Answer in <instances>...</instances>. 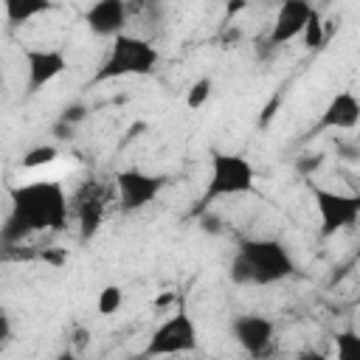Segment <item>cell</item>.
<instances>
[{"mask_svg":"<svg viewBox=\"0 0 360 360\" xmlns=\"http://www.w3.org/2000/svg\"><path fill=\"white\" fill-rule=\"evenodd\" d=\"M129 6L124 0H98L84 11V22L96 37H118L124 34Z\"/></svg>","mask_w":360,"mask_h":360,"instance_id":"obj_12","label":"cell"},{"mask_svg":"<svg viewBox=\"0 0 360 360\" xmlns=\"http://www.w3.org/2000/svg\"><path fill=\"white\" fill-rule=\"evenodd\" d=\"M11 338H14V323H11L8 312H6V315H0V349L6 343H11Z\"/></svg>","mask_w":360,"mask_h":360,"instance_id":"obj_22","label":"cell"},{"mask_svg":"<svg viewBox=\"0 0 360 360\" xmlns=\"http://www.w3.org/2000/svg\"><path fill=\"white\" fill-rule=\"evenodd\" d=\"M309 191H312V200L321 217V236H335L338 231H346L360 219L357 194H343V191H332L323 186H312Z\"/></svg>","mask_w":360,"mask_h":360,"instance_id":"obj_6","label":"cell"},{"mask_svg":"<svg viewBox=\"0 0 360 360\" xmlns=\"http://www.w3.org/2000/svg\"><path fill=\"white\" fill-rule=\"evenodd\" d=\"M53 3L48 0H6L3 3V11H6V20L11 25H22V22H31L34 17L51 11Z\"/></svg>","mask_w":360,"mask_h":360,"instance_id":"obj_14","label":"cell"},{"mask_svg":"<svg viewBox=\"0 0 360 360\" xmlns=\"http://www.w3.org/2000/svg\"><path fill=\"white\" fill-rule=\"evenodd\" d=\"M110 197H115V188L107 183H98V180H84L79 186V191L70 197V211H76V217H79L82 239H90L101 228Z\"/></svg>","mask_w":360,"mask_h":360,"instance_id":"obj_8","label":"cell"},{"mask_svg":"<svg viewBox=\"0 0 360 360\" xmlns=\"http://www.w3.org/2000/svg\"><path fill=\"white\" fill-rule=\"evenodd\" d=\"M309 14H312V6L304 3V0H287V3H281L278 11H276L273 28L267 34V45L270 48H281V45L292 42L295 37H301Z\"/></svg>","mask_w":360,"mask_h":360,"instance_id":"obj_11","label":"cell"},{"mask_svg":"<svg viewBox=\"0 0 360 360\" xmlns=\"http://www.w3.org/2000/svg\"><path fill=\"white\" fill-rule=\"evenodd\" d=\"M248 8V3L245 0H233V3H225V25L239 14V11H245Z\"/></svg>","mask_w":360,"mask_h":360,"instance_id":"obj_23","label":"cell"},{"mask_svg":"<svg viewBox=\"0 0 360 360\" xmlns=\"http://www.w3.org/2000/svg\"><path fill=\"white\" fill-rule=\"evenodd\" d=\"M160 65L158 48L135 34H118L112 37V45L96 70L93 82H110V79H127V76H152Z\"/></svg>","mask_w":360,"mask_h":360,"instance_id":"obj_2","label":"cell"},{"mask_svg":"<svg viewBox=\"0 0 360 360\" xmlns=\"http://www.w3.org/2000/svg\"><path fill=\"white\" fill-rule=\"evenodd\" d=\"M236 343L242 346V352H248L250 357H262L267 354L270 343H273V335H276V326L267 315H259V312H248V315H239L231 326Z\"/></svg>","mask_w":360,"mask_h":360,"instance_id":"obj_9","label":"cell"},{"mask_svg":"<svg viewBox=\"0 0 360 360\" xmlns=\"http://www.w3.org/2000/svg\"><path fill=\"white\" fill-rule=\"evenodd\" d=\"M8 219L22 225L28 233L37 231H65L70 217V197L59 180H34L20 183L8 191Z\"/></svg>","mask_w":360,"mask_h":360,"instance_id":"obj_1","label":"cell"},{"mask_svg":"<svg viewBox=\"0 0 360 360\" xmlns=\"http://www.w3.org/2000/svg\"><path fill=\"white\" fill-rule=\"evenodd\" d=\"M211 90H214V82L208 76H200L197 82H191V87L186 90V107L188 110H200L208 98H211Z\"/></svg>","mask_w":360,"mask_h":360,"instance_id":"obj_18","label":"cell"},{"mask_svg":"<svg viewBox=\"0 0 360 360\" xmlns=\"http://www.w3.org/2000/svg\"><path fill=\"white\" fill-rule=\"evenodd\" d=\"M84 346H87V329H73V340H70L68 349H73V352L79 354Z\"/></svg>","mask_w":360,"mask_h":360,"instance_id":"obj_24","label":"cell"},{"mask_svg":"<svg viewBox=\"0 0 360 360\" xmlns=\"http://www.w3.org/2000/svg\"><path fill=\"white\" fill-rule=\"evenodd\" d=\"M338 360H360V335L354 329H343L335 338Z\"/></svg>","mask_w":360,"mask_h":360,"instance_id":"obj_16","label":"cell"},{"mask_svg":"<svg viewBox=\"0 0 360 360\" xmlns=\"http://www.w3.org/2000/svg\"><path fill=\"white\" fill-rule=\"evenodd\" d=\"M87 112H90V107H87V104L73 101V104H68V107L59 112V118H56V121H62V124H68V127H73V129H76V124H82V121L87 118Z\"/></svg>","mask_w":360,"mask_h":360,"instance_id":"obj_20","label":"cell"},{"mask_svg":"<svg viewBox=\"0 0 360 360\" xmlns=\"http://www.w3.org/2000/svg\"><path fill=\"white\" fill-rule=\"evenodd\" d=\"M200 346L197 338V323L186 309H177L169 315L163 323H158L146 340L143 357H177V354H191Z\"/></svg>","mask_w":360,"mask_h":360,"instance_id":"obj_5","label":"cell"},{"mask_svg":"<svg viewBox=\"0 0 360 360\" xmlns=\"http://www.w3.org/2000/svg\"><path fill=\"white\" fill-rule=\"evenodd\" d=\"M59 158V149L53 143H39V146H31L25 155H22V169H39V166H48Z\"/></svg>","mask_w":360,"mask_h":360,"instance_id":"obj_15","label":"cell"},{"mask_svg":"<svg viewBox=\"0 0 360 360\" xmlns=\"http://www.w3.org/2000/svg\"><path fill=\"white\" fill-rule=\"evenodd\" d=\"M292 360H329L326 354H321V352H315V349H309V352H301L298 357H292Z\"/></svg>","mask_w":360,"mask_h":360,"instance_id":"obj_27","label":"cell"},{"mask_svg":"<svg viewBox=\"0 0 360 360\" xmlns=\"http://www.w3.org/2000/svg\"><path fill=\"white\" fill-rule=\"evenodd\" d=\"M121 304H124V290L118 287V284H107L101 292H98V312L101 315H115L118 309H121Z\"/></svg>","mask_w":360,"mask_h":360,"instance_id":"obj_19","label":"cell"},{"mask_svg":"<svg viewBox=\"0 0 360 360\" xmlns=\"http://www.w3.org/2000/svg\"><path fill=\"white\" fill-rule=\"evenodd\" d=\"M0 315H6V307H3V304H0Z\"/></svg>","mask_w":360,"mask_h":360,"instance_id":"obj_29","label":"cell"},{"mask_svg":"<svg viewBox=\"0 0 360 360\" xmlns=\"http://www.w3.org/2000/svg\"><path fill=\"white\" fill-rule=\"evenodd\" d=\"M236 256H242V262L248 264L250 284H256V287L278 284V281L290 278L295 270V262H292L290 250L284 248V242L267 239V236L242 239L236 245Z\"/></svg>","mask_w":360,"mask_h":360,"instance_id":"obj_3","label":"cell"},{"mask_svg":"<svg viewBox=\"0 0 360 360\" xmlns=\"http://www.w3.org/2000/svg\"><path fill=\"white\" fill-rule=\"evenodd\" d=\"M323 166V155H307V158H301L298 163H295V169L304 174V177H309L312 172H318Z\"/></svg>","mask_w":360,"mask_h":360,"instance_id":"obj_21","label":"cell"},{"mask_svg":"<svg viewBox=\"0 0 360 360\" xmlns=\"http://www.w3.org/2000/svg\"><path fill=\"white\" fill-rule=\"evenodd\" d=\"M51 132H53V138H56V141H68V138L73 135V127H68V124H62V121H53Z\"/></svg>","mask_w":360,"mask_h":360,"instance_id":"obj_25","label":"cell"},{"mask_svg":"<svg viewBox=\"0 0 360 360\" xmlns=\"http://www.w3.org/2000/svg\"><path fill=\"white\" fill-rule=\"evenodd\" d=\"M166 186V177L163 174H152V172H143V169H121L115 177H112V188H115V200H118V208L121 211H141L146 208L149 202L158 200V194L163 191Z\"/></svg>","mask_w":360,"mask_h":360,"instance_id":"obj_7","label":"cell"},{"mask_svg":"<svg viewBox=\"0 0 360 360\" xmlns=\"http://www.w3.org/2000/svg\"><path fill=\"white\" fill-rule=\"evenodd\" d=\"M53 360H82V357H79V354H76L73 349H65V352H59V354H56Z\"/></svg>","mask_w":360,"mask_h":360,"instance_id":"obj_28","label":"cell"},{"mask_svg":"<svg viewBox=\"0 0 360 360\" xmlns=\"http://www.w3.org/2000/svg\"><path fill=\"white\" fill-rule=\"evenodd\" d=\"M301 39H304V45L309 51H318L323 45L326 37H323V20H321V11L318 8H312V14H309V20H307V25L301 31Z\"/></svg>","mask_w":360,"mask_h":360,"instance_id":"obj_17","label":"cell"},{"mask_svg":"<svg viewBox=\"0 0 360 360\" xmlns=\"http://www.w3.org/2000/svg\"><path fill=\"white\" fill-rule=\"evenodd\" d=\"M25 70H28V93H37L68 70V56L59 48H28Z\"/></svg>","mask_w":360,"mask_h":360,"instance_id":"obj_10","label":"cell"},{"mask_svg":"<svg viewBox=\"0 0 360 360\" xmlns=\"http://www.w3.org/2000/svg\"><path fill=\"white\" fill-rule=\"evenodd\" d=\"M0 84H3V73H0Z\"/></svg>","mask_w":360,"mask_h":360,"instance_id":"obj_30","label":"cell"},{"mask_svg":"<svg viewBox=\"0 0 360 360\" xmlns=\"http://www.w3.org/2000/svg\"><path fill=\"white\" fill-rule=\"evenodd\" d=\"M256 186V169L245 155L236 152H214L211 155V174L202 191V205L236 194H250Z\"/></svg>","mask_w":360,"mask_h":360,"instance_id":"obj_4","label":"cell"},{"mask_svg":"<svg viewBox=\"0 0 360 360\" xmlns=\"http://www.w3.org/2000/svg\"><path fill=\"white\" fill-rule=\"evenodd\" d=\"M278 104H281V98H278V96H276L273 101H267V104H264V110H262V127H264L267 121H273V115H276Z\"/></svg>","mask_w":360,"mask_h":360,"instance_id":"obj_26","label":"cell"},{"mask_svg":"<svg viewBox=\"0 0 360 360\" xmlns=\"http://www.w3.org/2000/svg\"><path fill=\"white\" fill-rule=\"evenodd\" d=\"M360 121V101L352 90H340L329 98V104L323 107L315 129L323 132V129H354Z\"/></svg>","mask_w":360,"mask_h":360,"instance_id":"obj_13","label":"cell"}]
</instances>
